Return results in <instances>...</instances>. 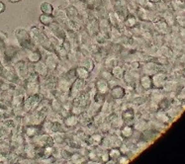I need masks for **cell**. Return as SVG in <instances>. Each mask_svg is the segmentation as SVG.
<instances>
[{
    "label": "cell",
    "mask_w": 185,
    "mask_h": 164,
    "mask_svg": "<svg viewBox=\"0 0 185 164\" xmlns=\"http://www.w3.org/2000/svg\"><path fill=\"white\" fill-rule=\"evenodd\" d=\"M9 2H12V3H17V2H20L22 0H8Z\"/></svg>",
    "instance_id": "obj_36"
},
{
    "label": "cell",
    "mask_w": 185,
    "mask_h": 164,
    "mask_svg": "<svg viewBox=\"0 0 185 164\" xmlns=\"http://www.w3.org/2000/svg\"><path fill=\"white\" fill-rule=\"evenodd\" d=\"M40 9H41L43 14H47V15H53V10H54L53 5L51 3L47 2V1L43 2L40 5Z\"/></svg>",
    "instance_id": "obj_23"
},
{
    "label": "cell",
    "mask_w": 185,
    "mask_h": 164,
    "mask_svg": "<svg viewBox=\"0 0 185 164\" xmlns=\"http://www.w3.org/2000/svg\"><path fill=\"white\" fill-rule=\"evenodd\" d=\"M74 71H75V75H76V78L81 79V80H88L90 77V71L86 67L82 66V65H78L77 67L74 68Z\"/></svg>",
    "instance_id": "obj_14"
},
{
    "label": "cell",
    "mask_w": 185,
    "mask_h": 164,
    "mask_svg": "<svg viewBox=\"0 0 185 164\" xmlns=\"http://www.w3.org/2000/svg\"><path fill=\"white\" fill-rule=\"evenodd\" d=\"M98 25H99V33H101L106 39H109L111 29H112V26L110 25V23H109V21L107 19L103 18L98 22Z\"/></svg>",
    "instance_id": "obj_12"
},
{
    "label": "cell",
    "mask_w": 185,
    "mask_h": 164,
    "mask_svg": "<svg viewBox=\"0 0 185 164\" xmlns=\"http://www.w3.org/2000/svg\"><path fill=\"white\" fill-rule=\"evenodd\" d=\"M110 71H111V74H112V76L114 78L119 79V80L123 79V76L125 74V69L120 64H117V65H115V66H113L110 69Z\"/></svg>",
    "instance_id": "obj_17"
},
{
    "label": "cell",
    "mask_w": 185,
    "mask_h": 164,
    "mask_svg": "<svg viewBox=\"0 0 185 164\" xmlns=\"http://www.w3.org/2000/svg\"><path fill=\"white\" fill-rule=\"evenodd\" d=\"M94 88H95L96 93L105 96L109 93V90H110V83H109L107 80H105L104 78L101 77L95 81Z\"/></svg>",
    "instance_id": "obj_6"
},
{
    "label": "cell",
    "mask_w": 185,
    "mask_h": 164,
    "mask_svg": "<svg viewBox=\"0 0 185 164\" xmlns=\"http://www.w3.org/2000/svg\"><path fill=\"white\" fill-rule=\"evenodd\" d=\"M77 122H78V120L75 116H70V117L65 119L64 124L67 125V127H73V125H75L76 124H77Z\"/></svg>",
    "instance_id": "obj_28"
},
{
    "label": "cell",
    "mask_w": 185,
    "mask_h": 164,
    "mask_svg": "<svg viewBox=\"0 0 185 164\" xmlns=\"http://www.w3.org/2000/svg\"><path fill=\"white\" fill-rule=\"evenodd\" d=\"M130 67L132 68L133 70H137L138 68L141 67V63L139 62H132L130 64Z\"/></svg>",
    "instance_id": "obj_34"
},
{
    "label": "cell",
    "mask_w": 185,
    "mask_h": 164,
    "mask_svg": "<svg viewBox=\"0 0 185 164\" xmlns=\"http://www.w3.org/2000/svg\"><path fill=\"white\" fill-rule=\"evenodd\" d=\"M159 107L161 110H166L170 107V101L167 99V98H162L159 103Z\"/></svg>",
    "instance_id": "obj_29"
},
{
    "label": "cell",
    "mask_w": 185,
    "mask_h": 164,
    "mask_svg": "<svg viewBox=\"0 0 185 164\" xmlns=\"http://www.w3.org/2000/svg\"><path fill=\"white\" fill-rule=\"evenodd\" d=\"M134 118H135V112L132 108H128L122 113V119L126 122L127 121H133Z\"/></svg>",
    "instance_id": "obj_24"
},
{
    "label": "cell",
    "mask_w": 185,
    "mask_h": 164,
    "mask_svg": "<svg viewBox=\"0 0 185 164\" xmlns=\"http://www.w3.org/2000/svg\"><path fill=\"white\" fill-rule=\"evenodd\" d=\"M168 79V75L162 71L155 72V74L151 75V80H152V86L155 89H161L166 80Z\"/></svg>",
    "instance_id": "obj_5"
},
{
    "label": "cell",
    "mask_w": 185,
    "mask_h": 164,
    "mask_svg": "<svg viewBox=\"0 0 185 164\" xmlns=\"http://www.w3.org/2000/svg\"><path fill=\"white\" fill-rule=\"evenodd\" d=\"M85 80H81L76 78L72 83V86H70V89H69V95L72 98H76L77 96H79L81 93H82V90L85 87Z\"/></svg>",
    "instance_id": "obj_3"
},
{
    "label": "cell",
    "mask_w": 185,
    "mask_h": 164,
    "mask_svg": "<svg viewBox=\"0 0 185 164\" xmlns=\"http://www.w3.org/2000/svg\"><path fill=\"white\" fill-rule=\"evenodd\" d=\"M65 25L67 26V28L69 31H73V32H79L81 30V25L78 23L76 20H72V19H67L64 21Z\"/></svg>",
    "instance_id": "obj_21"
},
{
    "label": "cell",
    "mask_w": 185,
    "mask_h": 164,
    "mask_svg": "<svg viewBox=\"0 0 185 164\" xmlns=\"http://www.w3.org/2000/svg\"><path fill=\"white\" fill-rule=\"evenodd\" d=\"M144 70H145V74H149V75H152L155 72L160 71V65L159 63L155 62H148L144 65Z\"/></svg>",
    "instance_id": "obj_16"
},
{
    "label": "cell",
    "mask_w": 185,
    "mask_h": 164,
    "mask_svg": "<svg viewBox=\"0 0 185 164\" xmlns=\"http://www.w3.org/2000/svg\"><path fill=\"white\" fill-rule=\"evenodd\" d=\"M4 10H5V4L2 3V2H0V13L4 12Z\"/></svg>",
    "instance_id": "obj_35"
},
{
    "label": "cell",
    "mask_w": 185,
    "mask_h": 164,
    "mask_svg": "<svg viewBox=\"0 0 185 164\" xmlns=\"http://www.w3.org/2000/svg\"><path fill=\"white\" fill-rule=\"evenodd\" d=\"M176 87V82L175 81H172V80H166V82L163 85L162 88H164L165 91H172L174 88Z\"/></svg>",
    "instance_id": "obj_27"
},
{
    "label": "cell",
    "mask_w": 185,
    "mask_h": 164,
    "mask_svg": "<svg viewBox=\"0 0 185 164\" xmlns=\"http://www.w3.org/2000/svg\"><path fill=\"white\" fill-rule=\"evenodd\" d=\"M99 32V25L95 18H88L86 22V33L89 36L93 37Z\"/></svg>",
    "instance_id": "obj_8"
},
{
    "label": "cell",
    "mask_w": 185,
    "mask_h": 164,
    "mask_svg": "<svg viewBox=\"0 0 185 164\" xmlns=\"http://www.w3.org/2000/svg\"><path fill=\"white\" fill-rule=\"evenodd\" d=\"M119 64L118 63V59L114 57H109L106 58V68L107 69H111L113 66H115V65Z\"/></svg>",
    "instance_id": "obj_26"
},
{
    "label": "cell",
    "mask_w": 185,
    "mask_h": 164,
    "mask_svg": "<svg viewBox=\"0 0 185 164\" xmlns=\"http://www.w3.org/2000/svg\"><path fill=\"white\" fill-rule=\"evenodd\" d=\"M139 83L144 90H150L154 88V86H152L151 75H149V74L141 75L139 78Z\"/></svg>",
    "instance_id": "obj_13"
},
{
    "label": "cell",
    "mask_w": 185,
    "mask_h": 164,
    "mask_svg": "<svg viewBox=\"0 0 185 164\" xmlns=\"http://www.w3.org/2000/svg\"><path fill=\"white\" fill-rule=\"evenodd\" d=\"M113 1H120V0H113Z\"/></svg>",
    "instance_id": "obj_38"
},
{
    "label": "cell",
    "mask_w": 185,
    "mask_h": 164,
    "mask_svg": "<svg viewBox=\"0 0 185 164\" xmlns=\"http://www.w3.org/2000/svg\"><path fill=\"white\" fill-rule=\"evenodd\" d=\"M53 16L54 17V19L58 20H67V13H65V10L64 9H58L57 11H54L53 10Z\"/></svg>",
    "instance_id": "obj_25"
},
{
    "label": "cell",
    "mask_w": 185,
    "mask_h": 164,
    "mask_svg": "<svg viewBox=\"0 0 185 164\" xmlns=\"http://www.w3.org/2000/svg\"><path fill=\"white\" fill-rule=\"evenodd\" d=\"M40 88H41V86H40L39 82H29L28 81V83H27V91H28V93L31 96L39 94Z\"/></svg>",
    "instance_id": "obj_19"
},
{
    "label": "cell",
    "mask_w": 185,
    "mask_h": 164,
    "mask_svg": "<svg viewBox=\"0 0 185 164\" xmlns=\"http://www.w3.org/2000/svg\"><path fill=\"white\" fill-rule=\"evenodd\" d=\"M30 37L33 41V43H35V45H39V46H43L44 43H45L48 41V38L46 37V35L44 34V32L38 28V27H32L30 29Z\"/></svg>",
    "instance_id": "obj_2"
},
{
    "label": "cell",
    "mask_w": 185,
    "mask_h": 164,
    "mask_svg": "<svg viewBox=\"0 0 185 164\" xmlns=\"http://www.w3.org/2000/svg\"><path fill=\"white\" fill-rule=\"evenodd\" d=\"M121 133L124 136H126V138H128V136H131L134 133V130L132 127H129V125H127V127H124L121 130Z\"/></svg>",
    "instance_id": "obj_30"
},
{
    "label": "cell",
    "mask_w": 185,
    "mask_h": 164,
    "mask_svg": "<svg viewBox=\"0 0 185 164\" xmlns=\"http://www.w3.org/2000/svg\"><path fill=\"white\" fill-rule=\"evenodd\" d=\"M154 25L155 30L162 35H166L170 33V26L163 19H157L155 22H154Z\"/></svg>",
    "instance_id": "obj_11"
},
{
    "label": "cell",
    "mask_w": 185,
    "mask_h": 164,
    "mask_svg": "<svg viewBox=\"0 0 185 164\" xmlns=\"http://www.w3.org/2000/svg\"><path fill=\"white\" fill-rule=\"evenodd\" d=\"M39 20L41 22V24L43 26H46V27L50 26L53 22L56 21V19H54V17L53 15H47V14H43V13L40 15Z\"/></svg>",
    "instance_id": "obj_22"
},
{
    "label": "cell",
    "mask_w": 185,
    "mask_h": 164,
    "mask_svg": "<svg viewBox=\"0 0 185 164\" xmlns=\"http://www.w3.org/2000/svg\"><path fill=\"white\" fill-rule=\"evenodd\" d=\"M65 13H67V19H72V20H75L76 18L79 16V12H78V9L76 8V6H68L67 8H65Z\"/></svg>",
    "instance_id": "obj_20"
},
{
    "label": "cell",
    "mask_w": 185,
    "mask_h": 164,
    "mask_svg": "<svg viewBox=\"0 0 185 164\" xmlns=\"http://www.w3.org/2000/svg\"><path fill=\"white\" fill-rule=\"evenodd\" d=\"M43 58V54L39 50H32L28 56H27V59H28V62L30 63L35 64L37 62H39L40 61H42Z\"/></svg>",
    "instance_id": "obj_15"
},
{
    "label": "cell",
    "mask_w": 185,
    "mask_h": 164,
    "mask_svg": "<svg viewBox=\"0 0 185 164\" xmlns=\"http://www.w3.org/2000/svg\"><path fill=\"white\" fill-rule=\"evenodd\" d=\"M78 1H79V2H83V3H84V2H85V0H78Z\"/></svg>",
    "instance_id": "obj_37"
},
{
    "label": "cell",
    "mask_w": 185,
    "mask_h": 164,
    "mask_svg": "<svg viewBox=\"0 0 185 164\" xmlns=\"http://www.w3.org/2000/svg\"><path fill=\"white\" fill-rule=\"evenodd\" d=\"M80 65H82V66L86 67L90 72H92V71H93L94 67H95V62H93V59H92L91 57H81V59H80Z\"/></svg>",
    "instance_id": "obj_18"
},
{
    "label": "cell",
    "mask_w": 185,
    "mask_h": 164,
    "mask_svg": "<svg viewBox=\"0 0 185 164\" xmlns=\"http://www.w3.org/2000/svg\"><path fill=\"white\" fill-rule=\"evenodd\" d=\"M139 24V19L137 18V16L133 13H128L125 17L124 21H123V26L126 29L129 30H133Z\"/></svg>",
    "instance_id": "obj_7"
},
{
    "label": "cell",
    "mask_w": 185,
    "mask_h": 164,
    "mask_svg": "<svg viewBox=\"0 0 185 164\" xmlns=\"http://www.w3.org/2000/svg\"><path fill=\"white\" fill-rule=\"evenodd\" d=\"M15 37L17 41L19 42L20 46L24 48H29V50H33L35 43H33L29 32H27L24 29H18L15 31Z\"/></svg>",
    "instance_id": "obj_1"
},
{
    "label": "cell",
    "mask_w": 185,
    "mask_h": 164,
    "mask_svg": "<svg viewBox=\"0 0 185 164\" xmlns=\"http://www.w3.org/2000/svg\"><path fill=\"white\" fill-rule=\"evenodd\" d=\"M109 94H110L112 99L120 100V99H122V98H124L125 95H126V90H125V88L121 85H115L113 87H110Z\"/></svg>",
    "instance_id": "obj_9"
},
{
    "label": "cell",
    "mask_w": 185,
    "mask_h": 164,
    "mask_svg": "<svg viewBox=\"0 0 185 164\" xmlns=\"http://www.w3.org/2000/svg\"><path fill=\"white\" fill-rule=\"evenodd\" d=\"M34 71L39 75L40 78H45L50 73V70H49L47 64L42 61L34 64Z\"/></svg>",
    "instance_id": "obj_10"
},
{
    "label": "cell",
    "mask_w": 185,
    "mask_h": 164,
    "mask_svg": "<svg viewBox=\"0 0 185 164\" xmlns=\"http://www.w3.org/2000/svg\"><path fill=\"white\" fill-rule=\"evenodd\" d=\"M102 78H104L105 80H107L108 82L109 81H111V80H113V76H112V74H111V71H110V69H105L104 71L102 72Z\"/></svg>",
    "instance_id": "obj_32"
},
{
    "label": "cell",
    "mask_w": 185,
    "mask_h": 164,
    "mask_svg": "<svg viewBox=\"0 0 185 164\" xmlns=\"http://www.w3.org/2000/svg\"><path fill=\"white\" fill-rule=\"evenodd\" d=\"M52 108L54 109L57 112H59L62 110V103L58 99H53L52 100Z\"/></svg>",
    "instance_id": "obj_31"
},
{
    "label": "cell",
    "mask_w": 185,
    "mask_h": 164,
    "mask_svg": "<svg viewBox=\"0 0 185 164\" xmlns=\"http://www.w3.org/2000/svg\"><path fill=\"white\" fill-rule=\"evenodd\" d=\"M44 62L47 64L49 70L54 71V70H57V68L59 65V57L54 52H49Z\"/></svg>",
    "instance_id": "obj_4"
},
{
    "label": "cell",
    "mask_w": 185,
    "mask_h": 164,
    "mask_svg": "<svg viewBox=\"0 0 185 164\" xmlns=\"http://www.w3.org/2000/svg\"><path fill=\"white\" fill-rule=\"evenodd\" d=\"M175 23H177V25H179L180 27H184L185 21H184V15L183 14L175 16Z\"/></svg>",
    "instance_id": "obj_33"
}]
</instances>
